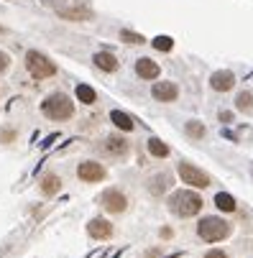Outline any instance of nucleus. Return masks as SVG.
Wrapping results in <instances>:
<instances>
[{
	"label": "nucleus",
	"instance_id": "nucleus-1",
	"mask_svg": "<svg viewBox=\"0 0 253 258\" xmlns=\"http://www.w3.org/2000/svg\"><path fill=\"white\" fill-rule=\"evenodd\" d=\"M169 212L171 215H176V217H192V215H197L200 210H202V197L197 195V192H192V189H179V192H174L171 197H169Z\"/></svg>",
	"mask_w": 253,
	"mask_h": 258
},
{
	"label": "nucleus",
	"instance_id": "nucleus-2",
	"mask_svg": "<svg viewBox=\"0 0 253 258\" xmlns=\"http://www.w3.org/2000/svg\"><path fill=\"white\" fill-rule=\"evenodd\" d=\"M41 113L49 120H69L75 115V102H72L69 95H64V92H54L41 102Z\"/></svg>",
	"mask_w": 253,
	"mask_h": 258
},
{
	"label": "nucleus",
	"instance_id": "nucleus-3",
	"mask_svg": "<svg viewBox=\"0 0 253 258\" xmlns=\"http://www.w3.org/2000/svg\"><path fill=\"white\" fill-rule=\"evenodd\" d=\"M233 233V228L225 223L223 217H202L200 225H197V235L205 243H220Z\"/></svg>",
	"mask_w": 253,
	"mask_h": 258
},
{
	"label": "nucleus",
	"instance_id": "nucleus-4",
	"mask_svg": "<svg viewBox=\"0 0 253 258\" xmlns=\"http://www.w3.org/2000/svg\"><path fill=\"white\" fill-rule=\"evenodd\" d=\"M26 69L33 80H46V77L56 75V64L41 51H28L26 54Z\"/></svg>",
	"mask_w": 253,
	"mask_h": 258
},
{
	"label": "nucleus",
	"instance_id": "nucleus-5",
	"mask_svg": "<svg viewBox=\"0 0 253 258\" xmlns=\"http://www.w3.org/2000/svg\"><path fill=\"white\" fill-rule=\"evenodd\" d=\"M179 176H182V181L184 184H192V187H197V189H205V187H210V174L207 171H202V169H197V166H192V164H179Z\"/></svg>",
	"mask_w": 253,
	"mask_h": 258
},
{
	"label": "nucleus",
	"instance_id": "nucleus-6",
	"mask_svg": "<svg viewBox=\"0 0 253 258\" xmlns=\"http://www.w3.org/2000/svg\"><path fill=\"white\" fill-rule=\"evenodd\" d=\"M100 205H102V210H105V212H110V215H120V212H125L128 200H125V195H123V192H118V189H105V192H102V197H100Z\"/></svg>",
	"mask_w": 253,
	"mask_h": 258
},
{
	"label": "nucleus",
	"instance_id": "nucleus-7",
	"mask_svg": "<svg viewBox=\"0 0 253 258\" xmlns=\"http://www.w3.org/2000/svg\"><path fill=\"white\" fill-rule=\"evenodd\" d=\"M77 176H80L82 181H87V184H95V181H105V179H107V171H105V166L97 164V161H82V164L77 166Z\"/></svg>",
	"mask_w": 253,
	"mask_h": 258
},
{
	"label": "nucleus",
	"instance_id": "nucleus-8",
	"mask_svg": "<svg viewBox=\"0 0 253 258\" xmlns=\"http://www.w3.org/2000/svg\"><path fill=\"white\" fill-rule=\"evenodd\" d=\"M87 233L95 240H107V238H113V225L105 217H92L87 223Z\"/></svg>",
	"mask_w": 253,
	"mask_h": 258
},
{
	"label": "nucleus",
	"instance_id": "nucleus-9",
	"mask_svg": "<svg viewBox=\"0 0 253 258\" xmlns=\"http://www.w3.org/2000/svg\"><path fill=\"white\" fill-rule=\"evenodd\" d=\"M233 85H235V75L228 69H220V72H212L210 75V87L215 92H228V90H233Z\"/></svg>",
	"mask_w": 253,
	"mask_h": 258
},
{
	"label": "nucleus",
	"instance_id": "nucleus-10",
	"mask_svg": "<svg viewBox=\"0 0 253 258\" xmlns=\"http://www.w3.org/2000/svg\"><path fill=\"white\" fill-rule=\"evenodd\" d=\"M131 149V143L123 138V136H110V138H105L102 141V151L107 156H125Z\"/></svg>",
	"mask_w": 253,
	"mask_h": 258
},
{
	"label": "nucleus",
	"instance_id": "nucleus-11",
	"mask_svg": "<svg viewBox=\"0 0 253 258\" xmlns=\"http://www.w3.org/2000/svg\"><path fill=\"white\" fill-rule=\"evenodd\" d=\"M151 95H154V100H159V102H174V100L179 97V87H176L174 82H156V85L151 87Z\"/></svg>",
	"mask_w": 253,
	"mask_h": 258
},
{
	"label": "nucleus",
	"instance_id": "nucleus-12",
	"mask_svg": "<svg viewBox=\"0 0 253 258\" xmlns=\"http://www.w3.org/2000/svg\"><path fill=\"white\" fill-rule=\"evenodd\" d=\"M159 64L151 59V56H141L138 61H136V75L141 77V80H156L159 77Z\"/></svg>",
	"mask_w": 253,
	"mask_h": 258
},
{
	"label": "nucleus",
	"instance_id": "nucleus-13",
	"mask_svg": "<svg viewBox=\"0 0 253 258\" xmlns=\"http://www.w3.org/2000/svg\"><path fill=\"white\" fill-rule=\"evenodd\" d=\"M59 16L61 18H67V21H90L95 13H92V8L90 6H85V3H77V6H72V8H61L59 11Z\"/></svg>",
	"mask_w": 253,
	"mask_h": 258
},
{
	"label": "nucleus",
	"instance_id": "nucleus-14",
	"mask_svg": "<svg viewBox=\"0 0 253 258\" xmlns=\"http://www.w3.org/2000/svg\"><path fill=\"white\" fill-rule=\"evenodd\" d=\"M92 61H95V67L102 69V72H115V69H118V59H115L110 51H97V54L92 56Z\"/></svg>",
	"mask_w": 253,
	"mask_h": 258
},
{
	"label": "nucleus",
	"instance_id": "nucleus-15",
	"mask_svg": "<svg viewBox=\"0 0 253 258\" xmlns=\"http://www.w3.org/2000/svg\"><path fill=\"white\" fill-rule=\"evenodd\" d=\"M39 187H41V195H46V197H54V195L61 189V179H59L56 174H44Z\"/></svg>",
	"mask_w": 253,
	"mask_h": 258
},
{
	"label": "nucleus",
	"instance_id": "nucleus-16",
	"mask_svg": "<svg viewBox=\"0 0 253 258\" xmlns=\"http://www.w3.org/2000/svg\"><path fill=\"white\" fill-rule=\"evenodd\" d=\"M169 184H171V176L161 171V174H156V176H151V179H149V192H151L154 197H159V195H164V192H166Z\"/></svg>",
	"mask_w": 253,
	"mask_h": 258
},
{
	"label": "nucleus",
	"instance_id": "nucleus-17",
	"mask_svg": "<svg viewBox=\"0 0 253 258\" xmlns=\"http://www.w3.org/2000/svg\"><path fill=\"white\" fill-rule=\"evenodd\" d=\"M110 120H113L120 131H133V128H136V120H133L131 115H125L123 110H113V113H110Z\"/></svg>",
	"mask_w": 253,
	"mask_h": 258
},
{
	"label": "nucleus",
	"instance_id": "nucleus-18",
	"mask_svg": "<svg viewBox=\"0 0 253 258\" xmlns=\"http://www.w3.org/2000/svg\"><path fill=\"white\" fill-rule=\"evenodd\" d=\"M146 149H149V154L156 156V159H166V156H169V146H166L164 141H159V138H149Z\"/></svg>",
	"mask_w": 253,
	"mask_h": 258
},
{
	"label": "nucleus",
	"instance_id": "nucleus-19",
	"mask_svg": "<svg viewBox=\"0 0 253 258\" xmlns=\"http://www.w3.org/2000/svg\"><path fill=\"white\" fill-rule=\"evenodd\" d=\"M235 107L243 115H253V92H240L235 97Z\"/></svg>",
	"mask_w": 253,
	"mask_h": 258
},
{
	"label": "nucleus",
	"instance_id": "nucleus-20",
	"mask_svg": "<svg viewBox=\"0 0 253 258\" xmlns=\"http://www.w3.org/2000/svg\"><path fill=\"white\" fill-rule=\"evenodd\" d=\"M77 100L85 102V105H92V102L97 100V95H95L92 87H87V85H77Z\"/></svg>",
	"mask_w": 253,
	"mask_h": 258
},
{
	"label": "nucleus",
	"instance_id": "nucleus-21",
	"mask_svg": "<svg viewBox=\"0 0 253 258\" xmlns=\"http://www.w3.org/2000/svg\"><path fill=\"white\" fill-rule=\"evenodd\" d=\"M215 205H218L223 212H233V210H235V200H233L228 192H220L218 197H215Z\"/></svg>",
	"mask_w": 253,
	"mask_h": 258
},
{
	"label": "nucleus",
	"instance_id": "nucleus-22",
	"mask_svg": "<svg viewBox=\"0 0 253 258\" xmlns=\"http://www.w3.org/2000/svg\"><path fill=\"white\" fill-rule=\"evenodd\" d=\"M120 41H125V44H136V46H141V44H146V39H143L141 33H136V31H120Z\"/></svg>",
	"mask_w": 253,
	"mask_h": 258
},
{
	"label": "nucleus",
	"instance_id": "nucleus-23",
	"mask_svg": "<svg viewBox=\"0 0 253 258\" xmlns=\"http://www.w3.org/2000/svg\"><path fill=\"white\" fill-rule=\"evenodd\" d=\"M151 46H154V49H159V51H171L174 41L169 39V36H156V39L151 41Z\"/></svg>",
	"mask_w": 253,
	"mask_h": 258
},
{
	"label": "nucleus",
	"instance_id": "nucleus-24",
	"mask_svg": "<svg viewBox=\"0 0 253 258\" xmlns=\"http://www.w3.org/2000/svg\"><path fill=\"white\" fill-rule=\"evenodd\" d=\"M187 133H189L192 138H202V136H205V125L197 123V120H189V123H187Z\"/></svg>",
	"mask_w": 253,
	"mask_h": 258
},
{
	"label": "nucleus",
	"instance_id": "nucleus-25",
	"mask_svg": "<svg viewBox=\"0 0 253 258\" xmlns=\"http://www.w3.org/2000/svg\"><path fill=\"white\" fill-rule=\"evenodd\" d=\"M8 67H11V56H8L3 49H0V75H3V72H6Z\"/></svg>",
	"mask_w": 253,
	"mask_h": 258
},
{
	"label": "nucleus",
	"instance_id": "nucleus-26",
	"mask_svg": "<svg viewBox=\"0 0 253 258\" xmlns=\"http://www.w3.org/2000/svg\"><path fill=\"white\" fill-rule=\"evenodd\" d=\"M44 6H49V8H56V11H61V6L67 3V0H41Z\"/></svg>",
	"mask_w": 253,
	"mask_h": 258
},
{
	"label": "nucleus",
	"instance_id": "nucleus-27",
	"mask_svg": "<svg viewBox=\"0 0 253 258\" xmlns=\"http://www.w3.org/2000/svg\"><path fill=\"white\" fill-rule=\"evenodd\" d=\"M205 258H228V255H225L223 250H207V253H205Z\"/></svg>",
	"mask_w": 253,
	"mask_h": 258
},
{
	"label": "nucleus",
	"instance_id": "nucleus-28",
	"mask_svg": "<svg viewBox=\"0 0 253 258\" xmlns=\"http://www.w3.org/2000/svg\"><path fill=\"white\" fill-rule=\"evenodd\" d=\"M13 131H3V133H0V141H13Z\"/></svg>",
	"mask_w": 253,
	"mask_h": 258
}]
</instances>
